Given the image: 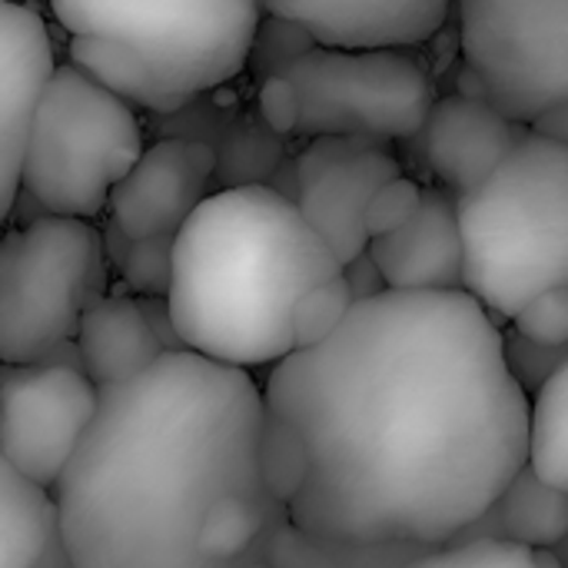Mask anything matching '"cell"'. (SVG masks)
Segmentation results:
<instances>
[{
	"label": "cell",
	"instance_id": "52a82bcc",
	"mask_svg": "<svg viewBox=\"0 0 568 568\" xmlns=\"http://www.w3.org/2000/svg\"><path fill=\"white\" fill-rule=\"evenodd\" d=\"M100 286V236L90 220L40 213L0 243V356L40 363L80 333Z\"/></svg>",
	"mask_w": 568,
	"mask_h": 568
},
{
	"label": "cell",
	"instance_id": "d4e9b609",
	"mask_svg": "<svg viewBox=\"0 0 568 568\" xmlns=\"http://www.w3.org/2000/svg\"><path fill=\"white\" fill-rule=\"evenodd\" d=\"M353 306H356V296H353L349 280L343 273L333 276V280H326L323 286L310 290L300 300L296 316H293L296 349H310V346L326 343L343 326V320L349 316Z\"/></svg>",
	"mask_w": 568,
	"mask_h": 568
},
{
	"label": "cell",
	"instance_id": "8992f818",
	"mask_svg": "<svg viewBox=\"0 0 568 568\" xmlns=\"http://www.w3.org/2000/svg\"><path fill=\"white\" fill-rule=\"evenodd\" d=\"M70 37L130 47L180 100L223 87L250 63L263 0H50Z\"/></svg>",
	"mask_w": 568,
	"mask_h": 568
},
{
	"label": "cell",
	"instance_id": "d6a6232c",
	"mask_svg": "<svg viewBox=\"0 0 568 568\" xmlns=\"http://www.w3.org/2000/svg\"><path fill=\"white\" fill-rule=\"evenodd\" d=\"M343 276L349 280V290H353L356 303H359V300H373V296H379V293L389 290V286H386V276L379 273V266H376V260L369 256V250L359 253L356 260H349V263L343 266Z\"/></svg>",
	"mask_w": 568,
	"mask_h": 568
},
{
	"label": "cell",
	"instance_id": "277c9868",
	"mask_svg": "<svg viewBox=\"0 0 568 568\" xmlns=\"http://www.w3.org/2000/svg\"><path fill=\"white\" fill-rule=\"evenodd\" d=\"M456 200L466 293L499 323L568 286V143L532 130L483 186Z\"/></svg>",
	"mask_w": 568,
	"mask_h": 568
},
{
	"label": "cell",
	"instance_id": "9c48e42d",
	"mask_svg": "<svg viewBox=\"0 0 568 568\" xmlns=\"http://www.w3.org/2000/svg\"><path fill=\"white\" fill-rule=\"evenodd\" d=\"M476 93L532 126L568 106V0H459Z\"/></svg>",
	"mask_w": 568,
	"mask_h": 568
},
{
	"label": "cell",
	"instance_id": "ba28073f",
	"mask_svg": "<svg viewBox=\"0 0 568 568\" xmlns=\"http://www.w3.org/2000/svg\"><path fill=\"white\" fill-rule=\"evenodd\" d=\"M286 77L300 93V136H419L439 93L409 47H326L303 53Z\"/></svg>",
	"mask_w": 568,
	"mask_h": 568
},
{
	"label": "cell",
	"instance_id": "ffe728a7",
	"mask_svg": "<svg viewBox=\"0 0 568 568\" xmlns=\"http://www.w3.org/2000/svg\"><path fill=\"white\" fill-rule=\"evenodd\" d=\"M70 63L87 70L93 80H100L106 90L123 97L126 103H136L153 113H180L186 100L173 97L156 73L123 43L100 40V37H70Z\"/></svg>",
	"mask_w": 568,
	"mask_h": 568
},
{
	"label": "cell",
	"instance_id": "5b68a950",
	"mask_svg": "<svg viewBox=\"0 0 568 568\" xmlns=\"http://www.w3.org/2000/svg\"><path fill=\"white\" fill-rule=\"evenodd\" d=\"M140 156L133 103L77 63H60L30 130L20 196L53 216L97 220Z\"/></svg>",
	"mask_w": 568,
	"mask_h": 568
},
{
	"label": "cell",
	"instance_id": "7402d4cb",
	"mask_svg": "<svg viewBox=\"0 0 568 568\" xmlns=\"http://www.w3.org/2000/svg\"><path fill=\"white\" fill-rule=\"evenodd\" d=\"M283 133H276L260 113L240 116L220 136L213 193L236 186H276V170L283 166Z\"/></svg>",
	"mask_w": 568,
	"mask_h": 568
},
{
	"label": "cell",
	"instance_id": "d6986e66",
	"mask_svg": "<svg viewBox=\"0 0 568 568\" xmlns=\"http://www.w3.org/2000/svg\"><path fill=\"white\" fill-rule=\"evenodd\" d=\"M466 539H499L526 549H559L568 539V493L546 483L529 463L456 542Z\"/></svg>",
	"mask_w": 568,
	"mask_h": 568
},
{
	"label": "cell",
	"instance_id": "484cf974",
	"mask_svg": "<svg viewBox=\"0 0 568 568\" xmlns=\"http://www.w3.org/2000/svg\"><path fill=\"white\" fill-rule=\"evenodd\" d=\"M320 40L296 20L290 17H280V13H266L260 30H256V40H253V50H250V63L246 70L256 77V80H266V77H276V73H286L303 53H310Z\"/></svg>",
	"mask_w": 568,
	"mask_h": 568
},
{
	"label": "cell",
	"instance_id": "cb8c5ba5",
	"mask_svg": "<svg viewBox=\"0 0 568 568\" xmlns=\"http://www.w3.org/2000/svg\"><path fill=\"white\" fill-rule=\"evenodd\" d=\"M536 473L568 493V363L532 396V449Z\"/></svg>",
	"mask_w": 568,
	"mask_h": 568
},
{
	"label": "cell",
	"instance_id": "44dd1931",
	"mask_svg": "<svg viewBox=\"0 0 568 568\" xmlns=\"http://www.w3.org/2000/svg\"><path fill=\"white\" fill-rule=\"evenodd\" d=\"M423 552H429V549H423V546L333 542V539H320V536L300 529L290 519L273 532L266 562L273 568H396L409 562L413 556H423Z\"/></svg>",
	"mask_w": 568,
	"mask_h": 568
},
{
	"label": "cell",
	"instance_id": "ac0fdd59",
	"mask_svg": "<svg viewBox=\"0 0 568 568\" xmlns=\"http://www.w3.org/2000/svg\"><path fill=\"white\" fill-rule=\"evenodd\" d=\"M0 568H73L47 486L0 466Z\"/></svg>",
	"mask_w": 568,
	"mask_h": 568
},
{
	"label": "cell",
	"instance_id": "7a4b0ae2",
	"mask_svg": "<svg viewBox=\"0 0 568 568\" xmlns=\"http://www.w3.org/2000/svg\"><path fill=\"white\" fill-rule=\"evenodd\" d=\"M266 396L240 366L193 349L100 389V409L53 486L73 568H226L200 549L223 496L260 479Z\"/></svg>",
	"mask_w": 568,
	"mask_h": 568
},
{
	"label": "cell",
	"instance_id": "2e32d148",
	"mask_svg": "<svg viewBox=\"0 0 568 568\" xmlns=\"http://www.w3.org/2000/svg\"><path fill=\"white\" fill-rule=\"evenodd\" d=\"M326 47H419L439 33L453 0H263Z\"/></svg>",
	"mask_w": 568,
	"mask_h": 568
},
{
	"label": "cell",
	"instance_id": "1f68e13d",
	"mask_svg": "<svg viewBox=\"0 0 568 568\" xmlns=\"http://www.w3.org/2000/svg\"><path fill=\"white\" fill-rule=\"evenodd\" d=\"M256 113L283 136L290 133H300V116H303V106H300V93L293 87V80L286 73H276V77H266L260 80V90H256Z\"/></svg>",
	"mask_w": 568,
	"mask_h": 568
},
{
	"label": "cell",
	"instance_id": "4dcf8cb0",
	"mask_svg": "<svg viewBox=\"0 0 568 568\" xmlns=\"http://www.w3.org/2000/svg\"><path fill=\"white\" fill-rule=\"evenodd\" d=\"M423 193H426V186H419V183L409 180V176L389 180V183L373 196V203H369V210H366L369 240L386 236V233H393L396 226H403V223L419 210Z\"/></svg>",
	"mask_w": 568,
	"mask_h": 568
},
{
	"label": "cell",
	"instance_id": "3957f363",
	"mask_svg": "<svg viewBox=\"0 0 568 568\" xmlns=\"http://www.w3.org/2000/svg\"><path fill=\"white\" fill-rule=\"evenodd\" d=\"M343 263L276 186L210 193L173 246L166 310L183 349L226 366H276L296 353L300 300Z\"/></svg>",
	"mask_w": 568,
	"mask_h": 568
},
{
	"label": "cell",
	"instance_id": "f1b7e54d",
	"mask_svg": "<svg viewBox=\"0 0 568 568\" xmlns=\"http://www.w3.org/2000/svg\"><path fill=\"white\" fill-rule=\"evenodd\" d=\"M506 363L513 369V376L519 379V386L536 396L562 366L568 363V346H546L536 343L529 336H523L516 326L506 333Z\"/></svg>",
	"mask_w": 568,
	"mask_h": 568
},
{
	"label": "cell",
	"instance_id": "4316f807",
	"mask_svg": "<svg viewBox=\"0 0 568 568\" xmlns=\"http://www.w3.org/2000/svg\"><path fill=\"white\" fill-rule=\"evenodd\" d=\"M396 568H539L532 559V549L499 542V539H466L449 542L439 549H429L423 556H413L409 562Z\"/></svg>",
	"mask_w": 568,
	"mask_h": 568
},
{
	"label": "cell",
	"instance_id": "f546056e",
	"mask_svg": "<svg viewBox=\"0 0 568 568\" xmlns=\"http://www.w3.org/2000/svg\"><path fill=\"white\" fill-rule=\"evenodd\" d=\"M513 326L546 346H568V286H556L539 293L516 320Z\"/></svg>",
	"mask_w": 568,
	"mask_h": 568
},
{
	"label": "cell",
	"instance_id": "6da1fadb",
	"mask_svg": "<svg viewBox=\"0 0 568 568\" xmlns=\"http://www.w3.org/2000/svg\"><path fill=\"white\" fill-rule=\"evenodd\" d=\"M263 396L310 446L290 519L320 539L449 546L529 466L532 396L466 290L359 300L326 343L280 359Z\"/></svg>",
	"mask_w": 568,
	"mask_h": 568
},
{
	"label": "cell",
	"instance_id": "5bb4252c",
	"mask_svg": "<svg viewBox=\"0 0 568 568\" xmlns=\"http://www.w3.org/2000/svg\"><path fill=\"white\" fill-rule=\"evenodd\" d=\"M532 133L479 93L439 97L419 140L429 170L453 196L483 186Z\"/></svg>",
	"mask_w": 568,
	"mask_h": 568
},
{
	"label": "cell",
	"instance_id": "e0dca14e",
	"mask_svg": "<svg viewBox=\"0 0 568 568\" xmlns=\"http://www.w3.org/2000/svg\"><path fill=\"white\" fill-rule=\"evenodd\" d=\"M170 346L160 339L146 303L130 296L93 300L80 320L77 356L83 373L100 386H120L146 373Z\"/></svg>",
	"mask_w": 568,
	"mask_h": 568
},
{
	"label": "cell",
	"instance_id": "30bf717a",
	"mask_svg": "<svg viewBox=\"0 0 568 568\" xmlns=\"http://www.w3.org/2000/svg\"><path fill=\"white\" fill-rule=\"evenodd\" d=\"M3 463L53 489L100 409V386L70 363H3Z\"/></svg>",
	"mask_w": 568,
	"mask_h": 568
},
{
	"label": "cell",
	"instance_id": "603a6c76",
	"mask_svg": "<svg viewBox=\"0 0 568 568\" xmlns=\"http://www.w3.org/2000/svg\"><path fill=\"white\" fill-rule=\"evenodd\" d=\"M310 446L303 433L266 406L260 433V479L280 506H293L310 483Z\"/></svg>",
	"mask_w": 568,
	"mask_h": 568
},
{
	"label": "cell",
	"instance_id": "8fae6325",
	"mask_svg": "<svg viewBox=\"0 0 568 568\" xmlns=\"http://www.w3.org/2000/svg\"><path fill=\"white\" fill-rule=\"evenodd\" d=\"M396 176L399 160L383 140L313 136L293 163V200L346 266L369 250L366 210Z\"/></svg>",
	"mask_w": 568,
	"mask_h": 568
},
{
	"label": "cell",
	"instance_id": "7c38bea8",
	"mask_svg": "<svg viewBox=\"0 0 568 568\" xmlns=\"http://www.w3.org/2000/svg\"><path fill=\"white\" fill-rule=\"evenodd\" d=\"M216 146L190 136H166L143 150L136 166L110 196V220L126 240L176 236L196 206L213 193Z\"/></svg>",
	"mask_w": 568,
	"mask_h": 568
},
{
	"label": "cell",
	"instance_id": "9a60e30c",
	"mask_svg": "<svg viewBox=\"0 0 568 568\" xmlns=\"http://www.w3.org/2000/svg\"><path fill=\"white\" fill-rule=\"evenodd\" d=\"M369 256L389 290H466L459 200L446 186H426L419 210L403 226L369 240Z\"/></svg>",
	"mask_w": 568,
	"mask_h": 568
},
{
	"label": "cell",
	"instance_id": "83f0119b",
	"mask_svg": "<svg viewBox=\"0 0 568 568\" xmlns=\"http://www.w3.org/2000/svg\"><path fill=\"white\" fill-rule=\"evenodd\" d=\"M173 246L176 236H146V240H126L120 273L126 286L150 300H166L173 283Z\"/></svg>",
	"mask_w": 568,
	"mask_h": 568
},
{
	"label": "cell",
	"instance_id": "e575fe53",
	"mask_svg": "<svg viewBox=\"0 0 568 568\" xmlns=\"http://www.w3.org/2000/svg\"><path fill=\"white\" fill-rule=\"evenodd\" d=\"M233 568H273L270 562H263V559H256V562H243V566H233Z\"/></svg>",
	"mask_w": 568,
	"mask_h": 568
},
{
	"label": "cell",
	"instance_id": "836d02e7",
	"mask_svg": "<svg viewBox=\"0 0 568 568\" xmlns=\"http://www.w3.org/2000/svg\"><path fill=\"white\" fill-rule=\"evenodd\" d=\"M532 130H536V133H546V136H552V140L568 143V106H559V110L539 116V120L532 123Z\"/></svg>",
	"mask_w": 568,
	"mask_h": 568
},
{
	"label": "cell",
	"instance_id": "4fadbf2b",
	"mask_svg": "<svg viewBox=\"0 0 568 568\" xmlns=\"http://www.w3.org/2000/svg\"><path fill=\"white\" fill-rule=\"evenodd\" d=\"M57 73L43 17L20 0L0 3V190L3 216L13 213L37 110Z\"/></svg>",
	"mask_w": 568,
	"mask_h": 568
}]
</instances>
